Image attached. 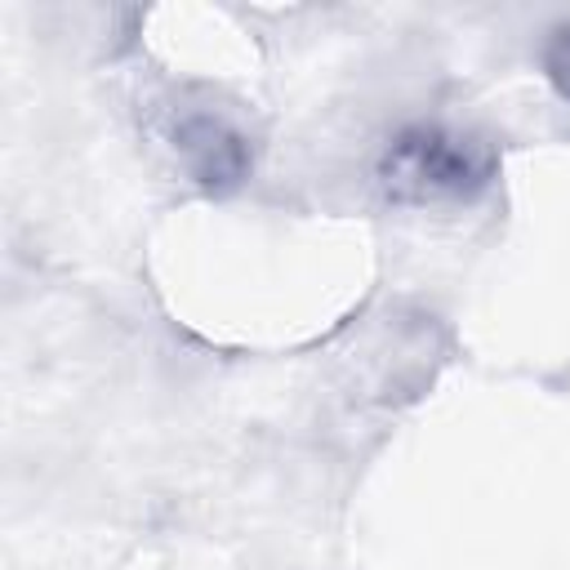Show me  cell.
Masks as SVG:
<instances>
[{
    "label": "cell",
    "instance_id": "1",
    "mask_svg": "<svg viewBox=\"0 0 570 570\" xmlns=\"http://www.w3.org/2000/svg\"><path fill=\"white\" fill-rule=\"evenodd\" d=\"M494 178V147L450 125H414L392 138L379 160V187L396 205L472 200Z\"/></svg>",
    "mask_w": 570,
    "mask_h": 570
},
{
    "label": "cell",
    "instance_id": "2",
    "mask_svg": "<svg viewBox=\"0 0 570 570\" xmlns=\"http://www.w3.org/2000/svg\"><path fill=\"white\" fill-rule=\"evenodd\" d=\"M169 142L183 169L205 187H236L249 169V138L214 107H178L169 120Z\"/></svg>",
    "mask_w": 570,
    "mask_h": 570
},
{
    "label": "cell",
    "instance_id": "3",
    "mask_svg": "<svg viewBox=\"0 0 570 570\" xmlns=\"http://www.w3.org/2000/svg\"><path fill=\"white\" fill-rule=\"evenodd\" d=\"M543 71H548V80L557 85V94L570 98V22L552 31V40H548V49H543Z\"/></svg>",
    "mask_w": 570,
    "mask_h": 570
}]
</instances>
